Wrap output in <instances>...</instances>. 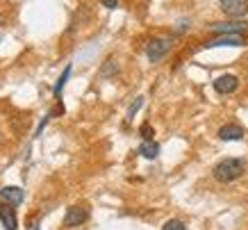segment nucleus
Masks as SVG:
<instances>
[{
	"mask_svg": "<svg viewBox=\"0 0 248 230\" xmlns=\"http://www.w3.org/2000/svg\"><path fill=\"white\" fill-rule=\"evenodd\" d=\"M212 173H214V178L218 182H234L237 178H241L246 173V162L239 160V157H226V160H221L214 166Z\"/></svg>",
	"mask_w": 248,
	"mask_h": 230,
	"instance_id": "1",
	"label": "nucleus"
},
{
	"mask_svg": "<svg viewBox=\"0 0 248 230\" xmlns=\"http://www.w3.org/2000/svg\"><path fill=\"white\" fill-rule=\"evenodd\" d=\"M87 219H89V208L87 205H71L66 210V214H64V226L76 228V226H82Z\"/></svg>",
	"mask_w": 248,
	"mask_h": 230,
	"instance_id": "2",
	"label": "nucleus"
},
{
	"mask_svg": "<svg viewBox=\"0 0 248 230\" xmlns=\"http://www.w3.org/2000/svg\"><path fill=\"white\" fill-rule=\"evenodd\" d=\"M171 46H173V39H153L151 44L146 46V55H148L151 62H159L166 52L171 50Z\"/></svg>",
	"mask_w": 248,
	"mask_h": 230,
	"instance_id": "3",
	"label": "nucleus"
},
{
	"mask_svg": "<svg viewBox=\"0 0 248 230\" xmlns=\"http://www.w3.org/2000/svg\"><path fill=\"white\" fill-rule=\"evenodd\" d=\"M218 7L230 18H241L248 12V0H218Z\"/></svg>",
	"mask_w": 248,
	"mask_h": 230,
	"instance_id": "4",
	"label": "nucleus"
},
{
	"mask_svg": "<svg viewBox=\"0 0 248 230\" xmlns=\"http://www.w3.org/2000/svg\"><path fill=\"white\" fill-rule=\"evenodd\" d=\"M237 87H239V80H237V75H232V73H223L214 80L217 94H232V91H237Z\"/></svg>",
	"mask_w": 248,
	"mask_h": 230,
	"instance_id": "5",
	"label": "nucleus"
},
{
	"mask_svg": "<svg viewBox=\"0 0 248 230\" xmlns=\"http://www.w3.org/2000/svg\"><path fill=\"white\" fill-rule=\"evenodd\" d=\"M0 221L5 226V230H16L18 228V219H16V212H14V205L9 203H0Z\"/></svg>",
	"mask_w": 248,
	"mask_h": 230,
	"instance_id": "6",
	"label": "nucleus"
},
{
	"mask_svg": "<svg viewBox=\"0 0 248 230\" xmlns=\"http://www.w3.org/2000/svg\"><path fill=\"white\" fill-rule=\"evenodd\" d=\"M212 30L217 34H241V32L248 30V23H241V21H232V23H214Z\"/></svg>",
	"mask_w": 248,
	"mask_h": 230,
	"instance_id": "7",
	"label": "nucleus"
},
{
	"mask_svg": "<svg viewBox=\"0 0 248 230\" xmlns=\"http://www.w3.org/2000/svg\"><path fill=\"white\" fill-rule=\"evenodd\" d=\"M0 198L5 200V203H9V205H21L25 194H23L21 187H2L0 189Z\"/></svg>",
	"mask_w": 248,
	"mask_h": 230,
	"instance_id": "8",
	"label": "nucleus"
},
{
	"mask_svg": "<svg viewBox=\"0 0 248 230\" xmlns=\"http://www.w3.org/2000/svg\"><path fill=\"white\" fill-rule=\"evenodd\" d=\"M218 46H244L241 34H218L217 39H212L205 44V48H218Z\"/></svg>",
	"mask_w": 248,
	"mask_h": 230,
	"instance_id": "9",
	"label": "nucleus"
},
{
	"mask_svg": "<svg viewBox=\"0 0 248 230\" xmlns=\"http://www.w3.org/2000/svg\"><path fill=\"white\" fill-rule=\"evenodd\" d=\"M244 137V130L239 126H223L218 130V139L223 141H239Z\"/></svg>",
	"mask_w": 248,
	"mask_h": 230,
	"instance_id": "10",
	"label": "nucleus"
},
{
	"mask_svg": "<svg viewBox=\"0 0 248 230\" xmlns=\"http://www.w3.org/2000/svg\"><path fill=\"white\" fill-rule=\"evenodd\" d=\"M139 153H141L146 160H155V157L159 155V144L157 141H153V139L143 141L141 146H139Z\"/></svg>",
	"mask_w": 248,
	"mask_h": 230,
	"instance_id": "11",
	"label": "nucleus"
},
{
	"mask_svg": "<svg viewBox=\"0 0 248 230\" xmlns=\"http://www.w3.org/2000/svg\"><path fill=\"white\" fill-rule=\"evenodd\" d=\"M68 75H71V64H68V66L64 68L62 78L57 80V84H55V96H60V94H62V89H64V84H66V80H68Z\"/></svg>",
	"mask_w": 248,
	"mask_h": 230,
	"instance_id": "12",
	"label": "nucleus"
},
{
	"mask_svg": "<svg viewBox=\"0 0 248 230\" xmlns=\"http://www.w3.org/2000/svg\"><path fill=\"white\" fill-rule=\"evenodd\" d=\"M162 230H185V223L180 219H169V221L162 226Z\"/></svg>",
	"mask_w": 248,
	"mask_h": 230,
	"instance_id": "13",
	"label": "nucleus"
},
{
	"mask_svg": "<svg viewBox=\"0 0 248 230\" xmlns=\"http://www.w3.org/2000/svg\"><path fill=\"white\" fill-rule=\"evenodd\" d=\"M139 132H141L143 141H148V139H153V134H155V130H153V126H148V123H143V126L139 128Z\"/></svg>",
	"mask_w": 248,
	"mask_h": 230,
	"instance_id": "14",
	"label": "nucleus"
},
{
	"mask_svg": "<svg viewBox=\"0 0 248 230\" xmlns=\"http://www.w3.org/2000/svg\"><path fill=\"white\" fill-rule=\"evenodd\" d=\"M143 105V98H137L135 103L130 105V110H128V121H132V116H135L137 112H139V107H141Z\"/></svg>",
	"mask_w": 248,
	"mask_h": 230,
	"instance_id": "15",
	"label": "nucleus"
},
{
	"mask_svg": "<svg viewBox=\"0 0 248 230\" xmlns=\"http://www.w3.org/2000/svg\"><path fill=\"white\" fill-rule=\"evenodd\" d=\"M100 2H103V7H107V9H114L119 5V0H100Z\"/></svg>",
	"mask_w": 248,
	"mask_h": 230,
	"instance_id": "16",
	"label": "nucleus"
},
{
	"mask_svg": "<svg viewBox=\"0 0 248 230\" xmlns=\"http://www.w3.org/2000/svg\"><path fill=\"white\" fill-rule=\"evenodd\" d=\"M34 230H39V228H34Z\"/></svg>",
	"mask_w": 248,
	"mask_h": 230,
	"instance_id": "17",
	"label": "nucleus"
}]
</instances>
